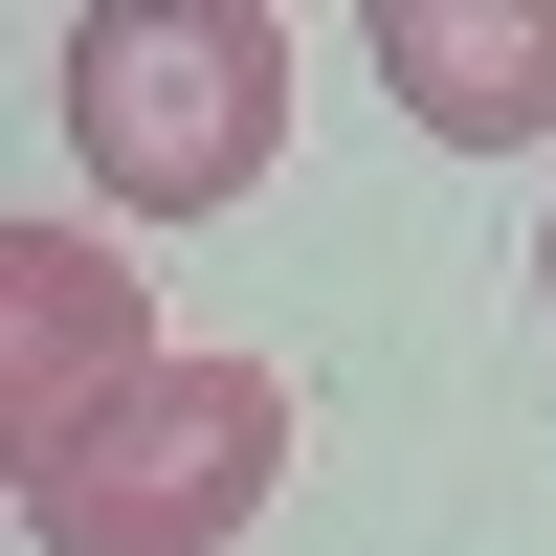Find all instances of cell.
I'll return each instance as SVG.
<instances>
[{"label": "cell", "mask_w": 556, "mask_h": 556, "mask_svg": "<svg viewBox=\"0 0 556 556\" xmlns=\"http://www.w3.org/2000/svg\"><path fill=\"white\" fill-rule=\"evenodd\" d=\"M156 379V290H134V245H89V223H0V468L23 445H67L89 401Z\"/></svg>", "instance_id": "3957f363"}, {"label": "cell", "mask_w": 556, "mask_h": 556, "mask_svg": "<svg viewBox=\"0 0 556 556\" xmlns=\"http://www.w3.org/2000/svg\"><path fill=\"white\" fill-rule=\"evenodd\" d=\"M534 312H556V223H534Z\"/></svg>", "instance_id": "5b68a950"}, {"label": "cell", "mask_w": 556, "mask_h": 556, "mask_svg": "<svg viewBox=\"0 0 556 556\" xmlns=\"http://www.w3.org/2000/svg\"><path fill=\"white\" fill-rule=\"evenodd\" d=\"M356 67H379L445 156H534L556 134V0H379Z\"/></svg>", "instance_id": "277c9868"}, {"label": "cell", "mask_w": 556, "mask_h": 556, "mask_svg": "<svg viewBox=\"0 0 556 556\" xmlns=\"http://www.w3.org/2000/svg\"><path fill=\"white\" fill-rule=\"evenodd\" d=\"M0 490H23L45 556H223L290 490V379H267V356H156L134 401H89V424L23 445Z\"/></svg>", "instance_id": "7a4b0ae2"}, {"label": "cell", "mask_w": 556, "mask_h": 556, "mask_svg": "<svg viewBox=\"0 0 556 556\" xmlns=\"http://www.w3.org/2000/svg\"><path fill=\"white\" fill-rule=\"evenodd\" d=\"M290 67H312V45L267 23V0H89V23L45 45V112H67L89 201L223 223L267 156H290Z\"/></svg>", "instance_id": "6da1fadb"}]
</instances>
